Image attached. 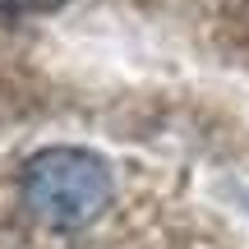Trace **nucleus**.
Here are the masks:
<instances>
[{
    "instance_id": "1",
    "label": "nucleus",
    "mask_w": 249,
    "mask_h": 249,
    "mask_svg": "<svg viewBox=\"0 0 249 249\" xmlns=\"http://www.w3.org/2000/svg\"><path fill=\"white\" fill-rule=\"evenodd\" d=\"M18 203L33 222L51 231H83L102 222L116 203L111 161L92 148H70V143L42 148L18 171Z\"/></svg>"
},
{
    "instance_id": "2",
    "label": "nucleus",
    "mask_w": 249,
    "mask_h": 249,
    "mask_svg": "<svg viewBox=\"0 0 249 249\" xmlns=\"http://www.w3.org/2000/svg\"><path fill=\"white\" fill-rule=\"evenodd\" d=\"M70 0H0V18L18 23V18H37V14H55L65 9Z\"/></svg>"
}]
</instances>
